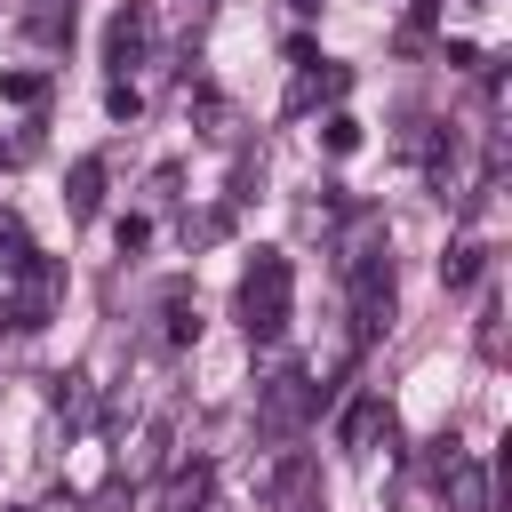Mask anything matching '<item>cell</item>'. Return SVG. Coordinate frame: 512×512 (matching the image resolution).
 <instances>
[{
	"label": "cell",
	"mask_w": 512,
	"mask_h": 512,
	"mask_svg": "<svg viewBox=\"0 0 512 512\" xmlns=\"http://www.w3.org/2000/svg\"><path fill=\"white\" fill-rule=\"evenodd\" d=\"M240 320H248V336H280L288 328V256L256 248V264L240 280Z\"/></svg>",
	"instance_id": "1"
},
{
	"label": "cell",
	"mask_w": 512,
	"mask_h": 512,
	"mask_svg": "<svg viewBox=\"0 0 512 512\" xmlns=\"http://www.w3.org/2000/svg\"><path fill=\"white\" fill-rule=\"evenodd\" d=\"M384 320H392V256L360 248L352 256V344H368Z\"/></svg>",
	"instance_id": "2"
},
{
	"label": "cell",
	"mask_w": 512,
	"mask_h": 512,
	"mask_svg": "<svg viewBox=\"0 0 512 512\" xmlns=\"http://www.w3.org/2000/svg\"><path fill=\"white\" fill-rule=\"evenodd\" d=\"M312 400H320V384H312L304 368H280V376H272V384L256 392V424H264L272 440H288V432H296V424L312 416Z\"/></svg>",
	"instance_id": "3"
},
{
	"label": "cell",
	"mask_w": 512,
	"mask_h": 512,
	"mask_svg": "<svg viewBox=\"0 0 512 512\" xmlns=\"http://www.w3.org/2000/svg\"><path fill=\"white\" fill-rule=\"evenodd\" d=\"M64 208H72L80 224L104 208V160H72V176H64Z\"/></svg>",
	"instance_id": "4"
},
{
	"label": "cell",
	"mask_w": 512,
	"mask_h": 512,
	"mask_svg": "<svg viewBox=\"0 0 512 512\" xmlns=\"http://www.w3.org/2000/svg\"><path fill=\"white\" fill-rule=\"evenodd\" d=\"M136 56H144V16H136V8H120V16H112V32H104V64H112V72H128Z\"/></svg>",
	"instance_id": "5"
},
{
	"label": "cell",
	"mask_w": 512,
	"mask_h": 512,
	"mask_svg": "<svg viewBox=\"0 0 512 512\" xmlns=\"http://www.w3.org/2000/svg\"><path fill=\"white\" fill-rule=\"evenodd\" d=\"M440 472H448V496H456V512H488V472H480V464L448 456Z\"/></svg>",
	"instance_id": "6"
},
{
	"label": "cell",
	"mask_w": 512,
	"mask_h": 512,
	"mask_svg": "<svg viewBox=\"0 0 512 512\" xmlns=\"http://www.w3.org/2000/svg\"><path fill=\"white\" fill-rule=\"evenodd\" d=\"M304 488H312V464L288 456V464L272 472V504H280V512H304Z\"/></svg>",
	"instance_id": "7"
},
{
	"label": "cell",
	"mask_w": 512,
	"mask_h": 512,
	"mask_svg": "<svg viewBox=\"0 0 512 512\" xmlns=\"http://www.w3.org/2000/svg\"><path fill=\"white\" fill-rule=\"evenodd\" d=\"M0 264H8V272H40V256H32V240H24V224H16L8 208H0Z\"/></svg>",
	"instance_id": "8"
},
{
	"label": "cell",
	"mask_w": 512,
	"mask_h": 512,
	"mask_svg": "<svg viewBox=\"0 0 512 512\" xmlns=\"http://www.w3.org/2000/svg\"><path fill=\"white\" fill-rule=\"evenodd\" d=\"M376 432H384V408H376V400H352V416H344V440L368 456V448H376Z\"/></svg>",
	"instance_id": "9"
},
{
	"label": "cell",
	"mask_w": 512,
	"mask_h": 512,
	"mask_svg": "<svg viewBox=\"0 0 512 512\" xmlns=\"http://www.w3.org/2000/svg\"><path fill=\"white\" fill-rule=\"evenodd\" d=\"M72 24V0H32V40H64Z\"/></svg>",
	"instance_id": "10"
},
{
	"label": "cell",
	"mask_w": 512,
	"mask_h": 512,
	"mask_svg": "<svg viewBox=\"0 0 512 512\" xmlns=\"http://www.w3.org/2000/svg\"><path fill=\"white\" fill-rule=\"evenodd\" d=\"M472 272H480V248H456V256H448V264H440V280H448V288H464V280H472Z\"/></svg>",
	"instance_id": "11"
},
{
	"label": "cell",
	"mask_w": 512,
	"mask_h": 512,
	"mask_svg": "<svg viewBox=\"0 0 512 512\" xmlns=\"http://www.w3.org/2000/svg\"><path fill=\"white\" fill-rule=\"evenodd\" d=\"M352 144H360V120L336 112V120H328V152H352Z\"/></svg>",
	"instance_id": "12"
},
{
	"label": "cell",
	"mask_w": 512,
	"mask_h": 512,
	"mask_svg": "<svg viewBox=\"0 0 512 512\" xmlns=\"http://www.w3.org/2000/svg\"><path fill=\"white\" fill-rule=\"evenodd\" d=\"M0 96H16V104H32V96H40V80H32V72H8V80H0Z\"/></svg>",
	"instance_id": "13"
},
{
	"label": "cell",
	"mask_w": 512,
	"mask_h": 512,
	"mask_svg": "<svg viewBox=\"0 0 512 512\" xmlns=\"http://www.w3.org/2000/svg\"><path fill=\"white\" fill-rule=\"evenodd\" d=\"M288 8H296V16H312V8H320V0H288Z\"/></svg>",
	"instance_id": "14"
},
{
	"label": "cell",
	"mask_w": 512,
	"mask_h": 512,
	"mask_svg": "<svg viewBox=\"0 0 512 512\" xmlns=\"http://www.w3.org/2000/svg\"><path fill=\"white\" fill-rule=\"evenodd\" d=\"M200 8H216V0H200Z\"/></svg>",
	"instance_id": "15"
}]
</instances>
